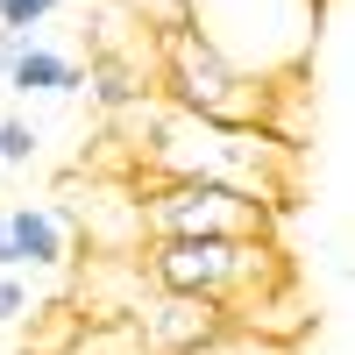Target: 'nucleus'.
Returning <instances> with one entry per match:
<instances>
[{"instance_id":"1","label":"nucleus","mask_w":355,"mask_h":355,"mask_svg":"<svg viewBox=\"0 0 355 355\" xmlns=\"http://www.w3.org/2000/svg\"><path fill=\"white\" fill-rule=\"evenodd\" d=\"M121 121L135 128L128 157L135 171L150 178H206V185H234V192H256L284 206V135H263V128H214V121H192L164 100H142L128 107Z\"/></svg>"},{"instance_id":"2","label":"nucleus","mask_w":355,"mask_h":355,"mask_svg":"<svg viewBox=\"0 0 355 355\" xmlns=\"http://www.w3.org/2000/svg\"><path fill=\"white\" fill-rule=\"evenodd\" d=\"M150 85H157V100H164V107L192 114V121H214V128H263V135H277V128H270V93H277V85L242 78L214 43L199 36V28H185L178 15L150 28Z\"/></svg>"},{"instance_id":"3","label":"nucleus","mask_w":355,"mask_h":355,"mask_svg":"<svg viewBox=\"0 0 355 355\" xmlns=\"http://www.w3.org/2000/svg\"><path fill=\"white\" fill-rule=\"evenodd\" d=\"M178 21L199 28L242 78L284 85V71L306 64L320 36V0H185Z\"/></svg>"},{"instance_id":"4","label":"nucleus","mask_w":355,"mask_h":355,"mask_svg":"<svg viewBox=\"0 0 355 355\" xmlns=\"http://www.w3.org/2000/svg\"><path fill=\"white\" fill-rule=\"evenodd\" d=\"M142 199V242H277V206L206 178H150Z\"/></svg>"},{"instance_id":"5","label":"nucleus","mask_w":355,"mask_h":355,"mask_svg":"<svg viewBox=\"0 0 355 355\" xmlns=\"http://www.w3.org/2000/svg\"><path fill=\"white\" fill-rule=\"evenodd\" d=\"M135 263L150 291H185V299L227 306V313L256 291H270L277 277H291L277 242H142Z\"/></svg>"},{"instance_id":"6","label":"nucleus","mask_w":355,"mask_h":355,"mask_svg":"<svg viewBox=\"0 0 355 355\" xmlns=\"http://www.w3.org/2000/svg\"><path fill=\"white\" fill-rule=\"evenodd\" d=\"M214 334H227V306L185 299V291H142V306L128 313L135 355H199Z\"/></svg>"},{"instance_id":"7","label":"nucleus","mask_w":355,"mask_h":355,"mask_svg":"<svg viewBox=\"0 0 355 355\" xmlns=\"http://www.w3.org/2000/svg\"><path fill=\"white\" fill-rule=\"evenodd\" d=\"M0 227H8L15 270H71L78 263V234L57 206H0Z\"/></svg>"},{"instance_id":"8","label":"nucleus","mask_w":355,"mask_h":355,"mask_svg":"<svg viewBox=\"0 0 355 355\" xmlns=\"http://www.w3.org/2000/svg\"><path fill=\"white\" fill-rule=\"evenodd\" d=\"M0 85L8 93H21V100H71V93H85V64L71 50H57V43H21L8 64H0Z\"/></svg>"},{"instance_id":"9","label":"nucleus","mask_w":355,"mask_h":355,"mask_svg":"<svg viewBox=\"0 0 355 355\" xmlns=\"http://www.w3.org/2000/svg\"><path fill=\"white\" fill-rule=\"evenodd\" d=\"M142 50H150V43H142ZM142 50H107V43H93V57H85V93H93L100 114H114V121L157 93V85H150V64H142Z\"/></svg>"},{"instance_id":"10","label":"nucleus","mask_w":355,"mask_h":355,"mask_svg":"<svg viewBox=\"0 0 355 355\" xmlns=\"http://www.w3.org/2000/svg\"><path fill=\"white\" fill-rule=\"evenodd\" d=\"M85 313L71 306V299H50V306H28V320H21V355H78L85 348Z\"/></svg>"},{"instance_id":"11","label":"nucleus","mask_w":355,"mask_h":355,"mask_svg":"<svg viewBox=\"0 0 355 355\" xmlns=\"http://www.w3.org/2000/svg\"><path fill=\"white\" fill-rule=\"evenodd\" d=\"M57 8H64V0H0V36L8 43H36Z\"/></svg>"},{"instance_id":"12","label":"nucleus","mask_w":355,"mask_h":355,"mask_svg":"<svg viewBox=\"0 0 355 355\" xmlns=\"http://www.w3.org/2000/svg\"><path fill=\"white\" fill-rule=\"evenodd\" d=\"M36 150H43L36 121H28V114H8V121H0V171H21V164H36Z\"/></svg>"},{"instance_id":"13","label":"nucleus","mask_w":355,"mask_h":355,"mask_svg":"<svg viewBox=\"0 0 355 355\" xmlns=\"http://www.w3.org/2000/svg\"><path fill=\"white\" fill-rule=\"evenodd\" d=\"M199 355H299V348H284V341H263V334H249V327H227V334H214Z\"/></svg>"},{"instance_id":"14","label":"nucleus","mask_w":355,"mask_h":355,"mask_svg":"<svg viewBox=\"0 0 355 355\" xmlns=\"http://www.w3.org/2000/svg\"><path fill=\"white\" fill-rule=\"evenodd\" d=\"M28 306H36V299H28V277L21 270H0V327H21Z\"/></svg>"},{"instance_id":"15","label":"nucleus","mask_w":355,"mask_h":355,"mask_svg":"<svg viewBox=\"0 0 355 355\" xmlns=\"http://www.w3.org/2000/svg\"><path fill=\"white\" fill-rule=\"evenodd\" d=\"M0 270H15V256H8V227H0Z\"/></svg>"}]
</instances>
